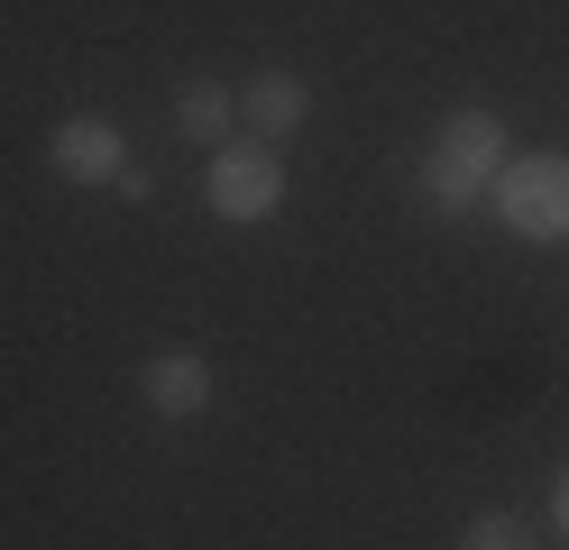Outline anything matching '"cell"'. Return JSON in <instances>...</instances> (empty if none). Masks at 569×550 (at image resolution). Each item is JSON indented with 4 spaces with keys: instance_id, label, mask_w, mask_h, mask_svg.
Masks as SVG:
<instances>
[{
    "instance_id": "obj_1",
    "label": "cell",
    "mask_w": 569,
    "mask_h": 550,
    "mask_svg": "<svg viewBox=\"0 0 569 550\" xmlns=\"http://www.w3.org/2000/svg\"><path fill=\"white\" fill-rule=\"evenodd\" d=\"M506 157H515V129H506V110H496V101L441 110V120H432V147H422V202H432L441 220L478 211L487 183L506 174Z\"/></svg>"
},
{
    "instance_id": "obj_2",
    "label": "cell",
    "mask_w": 569,
    "mask_h": 550,
    "mask_svg": "<svg viewBox=\"0 0 569 550\" xmlns=\"http://www.w3.org/2000/svg\"><path fill=\"white\" fill-rule=\"evenodd\" d=\"M478 211H496L506 239H523V248H560L569 239V157L560 147H515Z\"/></svg>"
},
{
    "instance_id": "obj_3",
    "label": "cell",
    "mask_w": 569,
    "mask_h": 550,
    "mask_svg": "<svg viewBox=\"0 0 569 550\" xmlns=\"http://www.w3.org/2000/svg\"><path fill=\"white\" fill-rule=\"evenodd\" d=\"M202 211L230 220V230H258V220L284 211V147L267 138H221L202 157Z\"/></svg>"
},
{
    "instance_id": "obj_4",
    "label": "cell",
    "mask_w": 569,
    "mask_h": 550,
    "mask_svg": "<svg viewBox=\"0 0 569 550\" xmlns=\"http://www.w3.org/2000/svg\"><path fill=\"white\" fill-rule=\"evenodd\" d=\"M47 166L64 183H83V193H111L138 157H129V129L120 120H101V110H64V120L47 129Z\"/></svg>"
},
{
    "instance_id": "obj_5",
    "label": "cell",
    "mask_w": 569,
    "mask_h": 550,
    "mask_svg": "<svg viewBox=\"0 0 569 550\" xmlns=\"http://www.w3.org/2000/svg\"><path fill=\"white\" fill-rule=\"evenodd\" d=\"M138 403H148V422H202L221 403V367L202 349H148L138 358Z\"/></svg>"
},
{
    "instance_id": "obj_6",
    "label": "cell",
    "mask_w": 569,
    "mask_h": 550,
    "mask_svg": "<svg viewBox=\"0 0 569 550\" xmlns=\"http://www.w3.org/2000/svg\"><path fill=\"white\" fill-rule=\"evenodd\" d=\"M239 129L267 138V147H295V129H312V83L284 73V64L248 73V83H239Z\"/></svg>"
},
{
    "instance_id": "obj_7",
    "label": "cell",
    "mask_w": 569,
    "mask_h": 550,
    "mask_svg": "<svg viewBox=\"0 0 569 550\" xmlns=\"http://www.w3.org/2000/svg\"><path fill=\"white\" fill-rule=\"evenodd\" d=\"M174 138H193V147L239 138V92H230V83H211V73L174 83Z\"/></svg>"
},
{
    "instance_id": "obj_8",
    "label": "cell",
    "mask_w": 569,
    "mask_h": 550,
    "mask_svg": "<svg viewBox=\"0 0 569 550\" xmlns=\"http://www.w3.org/2000/svg\"><path fill=\"white\" fill-rule=\"evenodd\" d=\"M459 550H542V532H532L523 513L487 504V513H469V523H459Z\"/></svg>"
},
{
    "instance_id": "obj_9",
    "label": "cell",
    "mask_w": 569,
    "mask_h": 550,
    "mask_svg": "<svg viewBox=\"0 0 569 550\" xmlns=\"http://www.w3.org/2000/svg\"><path fill=\"white\" fill-rule=\"evenodd\" d=\"M111 193H120V202H157V174H148V166H129V174L111 183Z\"/></svg>"
},
{
    "instance_id": "obj_10",
    "label": "cell",
    "mask_w": 569,
    "mask_h": 550,
    "mask_svg": "<svg viewBox=\"0 0 569 550\" xmlns=\"http://www.w3.org/2000/svg\"><path fill=\"white\" fill-rule=\"evenodd\" d=\"M551 523H560V541H569V468L551 477Z\"/></svg>"
}]
</instances>
